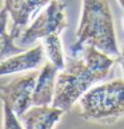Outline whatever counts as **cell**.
I'll list each match as a JSON object with an SVG mask.
<instances>
[{"mask_svg": "<svg viewBox=\"0 0 124 129\" xmlns=\"http://www.w3.org/2000/svg\"><path fill=\"white\" fill-rule=\"evenodd\" d=\"M117 59H112L92 45L85 47L79 59L67 63L64 69L58 73L52 105L64 112L71 111L95 83L108 77Z\"/></svg>", "mask_w": 124, "mask_h": 129, "instance_id": "6da1fadb", "label": "cell"}, {"mask_svg": "<svg viewBox=\"0 0 124 129\" xmlns=\"http://www.w3.org/2000/svg\"><path fill=\"white\" fill-rule=\"evenodd\" d=\"M37 75V72H32L20 76L0 87V100L4 105H8L17 114V117H21L33 105L32 99Z\"/></svg>", "mask_w": 124, "mask_h": 129, "instance_id": "5b68a950", "label": "cell"}, {"mask_svg": "<svg viewBox=\"0 0 124 129\" xmlns=\"http://www.w3.org/2000/svg\"><path fill=\"white\" fill-rule=\"evenodd\" d=\"M3 129H23L17 114L8 105L3 104Z\"/></svg>", "mask_w": 124, "mask_h": 129, "instance_id": "7c38bea8", "label": "cell"}, {"mask_svg": "<svg viewBox=\"0 0 124 129\" xmlns=\"http://www.w3.org/2000/svg\"><path fill=\"white\" fill-rule=\"evenodd\" d=\"M64 111L49 105H32L20 117L26 129H54Z\"/></svg>", "mask_w": 124, "mask_h": 129, "instance_id": "ba28073f", "label": "cell"}, {"mask_svg": "<svg viewBox=\"0 0 124 129\" xmlns=\"http://www.w3.org/2000/svg\"><path fill=\"white\" fill-rule=\"evenodd\" d=\"M123 27H124V16H123Z\"/></svg>", "mask_w": 124, "mask_h": 129, "instance_id": "9a60e30c", "label": "cell"}, {"mask_svg": "<svg viewBox=\"0 0 124 129\" xmlns=\"http://www.w3.org/2000/svg\"><path fill=\"white\" fill-rule=\"evenodd\" d=\"M44 45L37 44L28 51L7 57L0 61V76L39 68L44 63Z\"/></svg>", "mask_w": 124, "mask_h": 129, "instance_id": "52a82bcc", "label": "cell"}, {"mask_svg": "<svg viewBox=\"0 0 124 129\" xmlns=\"http://www.w3.org/2000/svg\"><path fill=\"white\" fill-rule=\"evenodd\" d=\"M88 45L111 57L117 59L120 56L108 0H83L80 24L76 40L69 47V53L78 56Z\"/></svg>", "mask_w": 124, "mask_h": 129, "instance_id": "7a4b0ae2", "label": "cell"}, {"mask_svg": "<svg viewBox=\"0 0 124 129\" xmlns=\"http://www.w3.org/2000/svg\"><path fill=\"white\" fill-rule=\"evenodd\" d=\"M59 68L51 61L45 63L37 75L36 85L33 89V105H52L55 97L56 77Z\"/></svg>", "mask_w": 124, "mask_h": 129, "instance_id": "9c48e42d", "label": "cell"}, {"mask_svg": "<svg viewBox=\"0 0 124 129\" xmlns=\"http://www.w3.org/2000/svg\"><path fill=\"white\" fill-rule=\"evenodd\" d=\"M117 61L120 63L121 68H123V73H124V43H123V47H121V52H120V56L117 57Z\"/></svg>", "mask_w": 124, "mask_h": 129, "instance_id": "4fadbf2b", "label": "cell"}, {"mask_svg": "<svg viewBox=\"0 0 124 129\" xmlns=\"http://www.w3.org/2000/svg\"><path fill=\"white\" fill-rule=\"evenodd\" d=\"M117 2H119V4H120V7L124 9V0H117Z\"/></svg>", "mask_w": 124, "mask_h": 129, "instance_id": "5bb4252c", "label": "cell"}, {"mask_svg": "<svg viewBox=\"0 0 124 129\" xmlns=\"http://www.w3.org/2000/svg\"><path fill=\"white\" fill-rule=\"evenodd\" d=\"M83 120L109 125L124 114V79H116L85 92L79 100Z\"/></svg>", "mask_w": 124, "mask_h": 129, "instance_id": "3957f363", "label": "cell"}, {"mask_svg": "<svg viewBox=\"0 0 124 129\" xmlns=\"http://www.w3.org/2000/svg\"><path fill=\"white\" fill-rule=\"evenodd\" d=\"M8 11L6 8L0 9V61L9 56L17 55L24 52L26 49L15 44V39L11 33L7 32V21H8Z\"/></svg>", "mask_w": 124, "mask_h": 129, "instance_id": "30bf717a", "label": "cell"}, {"mask_svg": "<svg viewBox=\"0 0 124 129\" xmlns=\"http://www.w3.org/2000/svg\"><path fill=\"white\" fill-rule=\"evenodd\" d=\"M49 2L51 0H4L3 7L12 19V28L9 33L13 39L16 40L20 36L31 19Z\"/></svg>", "mask_w": 124, "mask_h": 129, "instance_id": "8992f818", "label": "cell"}, {"mask_svg": "<svg viewBox=\"0 0 124 129\" xmlns=\"http://www.w3.org/2000/svg\"><path fill=\"white\" fill-rule=\"evenodd\" d=\"M43 45L47 57L49 59L52 64H55L59 68V71L64 69L65 60L63 53V45H61L60 35H51L43 39Z\"/></svg>", "mask_w": 124, "mask_h": 129, "instance_id": "8fae6325", "label": "cell"}, {"mask_svg": "<svg viewBox=\"0 0 124 129\" xmlns=\"http://www.w3.org/2000/svg\"><path fill=\"white\" fill-rule=\"evenodd\" d=\"M67 27L68 23L65 19V4L59 0H51L16 40L26 47L47 36L60 35Z\"/></svg>", "mask_w": 124, "mask_h": 129, "instance_id": "277c9868", "label": "cell"}]
</instances>
